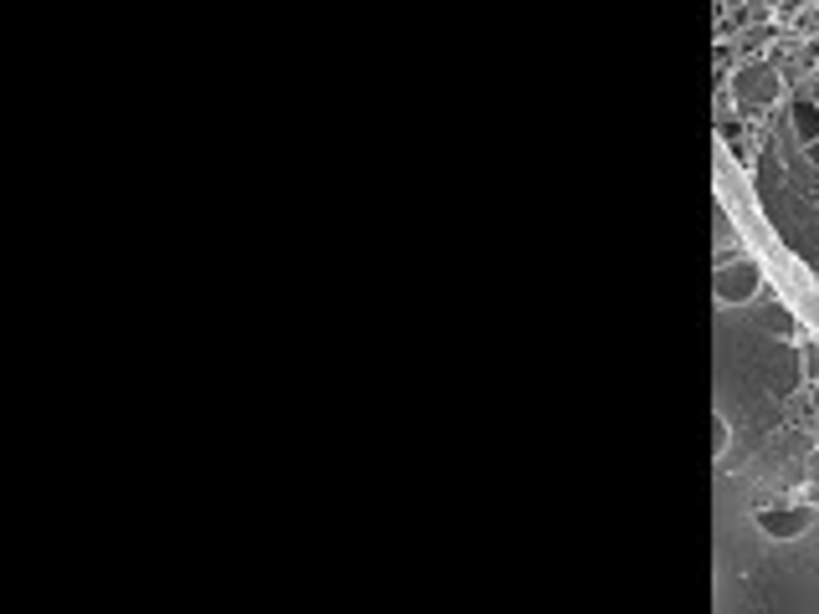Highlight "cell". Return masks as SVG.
Instances as JSON below:
<instances>
[{
	"mask_svg": "<svg viewBox=\"0 0 819 614\" xmlns=\"http://www.w3.org/2000/svg\"><path fill=\"white\" fill-rule=\"evenodd\" d=\"M763 323H768L773 333H794V318L784 313V307H768V313H763Z\"/></svg>",
	"mask_w": 819,
	"mask_h": 614,
	"instance_id": "5b68a950",
	"label": "cell"
},
{
	"mask_svg": "<svg viewBox=\"0 0 819 614\" xmlns=\"http://www.w3.org/2000/svg\"><path fill=\"white\" fill-rule=\"evenodd\" d=\"M712 451H717V456L727 451V420H722V415L712 420Z\"/></svg>",
	"mask_w": 819,
	"mask_h": 614,
	"instance_id": "8992f818",
	"label": "cell"
},
{
	"mask_svg": "<svg viewBox=\"0 0 819 614\" xmlns=\"http://www.w3.org/2000/svg\"><path fill=\"white\" fill-rule=\"evenodd\" d=\"M789 113H794V134H799L804 144H814V139H819V103H814V98H794Z\"/></svg>",
	"mask_w": 819,
	"mask_h": 614,
	"instance_id": "277c9868",
	"label": "cell"
},
{
	"mask_svg": "<svg viewBox=\"0 0 819 614\" xmlns=\"http://www.w3.org/2000/svg\"><path fill=\"white\" fill-rule=\"evenodd\" d=\"M712 292H717L722 307H743V302H753L763 292V267L753 256H727L717 267V277H712Z\"/></svg>",
	"mask_w": 819,
	"mask_h": 614,
	"instance_id": "6da1fadb",
	"label": "cell"
},
{
	"mask_svg": "<svg viewBox=\"0 0 819 614\" xmlns=\"http://www.w3.org/2000/svg\"><path fill=\"white\" fill-rule=\"evenodd\" d=\"M804 374H819V348H809V354H804Z\"/></svg>",
	"mask_w": 819,
	"mask_h": 614,
	"instance_id": "52a82bcc",
	"label": "cell"
},
{
	"mask_svg": "<svg viewBox=\"0 0 819 614\" xmlns=\"http://www.w3.org/2000/svg\"><path fill=\"white\" fill-rule=\"evenodd\" d=\"M753 522H758L768 538L789 543V538H804V533L814 528V512H809V507H758Z\"/></svg>",
	"mask_w": 819,
	"mask_h": 614,
	"instance_id": "7a4b0ae2",
	"label": "cell"
},
{
	"mask_svg": "<svg viewBox=\"0 0 819 614\" xmlns=\"http://www.w3.org/2000/svg\"><path fill=\"white\" fill-rule=\"evenodd\" d=\"M773 98H779V72H773L768 62H753L738 72V103L748 108H768Z\"/></svg>",
	"mask_w": 819,
	"mask_h": 614,
	"instance_id": "3957f363",
	"label": "cell"
}]
</instances>
